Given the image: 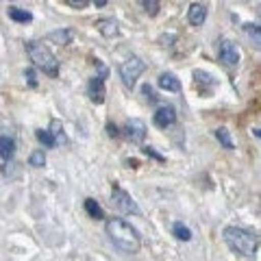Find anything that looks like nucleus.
Returning a JSON list of instances; mask_svg holds the SVG:
<instances>
[{
	"mask_svg": "<svg viewBox=\"0 0 261 261\" xmlns=\"http://www.w3.org/2000/svg\"><path fill=\"white\" fill-rule=\"evenodd\" d=\"M105 231H107L109 242L116 246L118 250L126 252V255H135L142 248V238L137 233V228L133 224H128L126 220L122 218H111L105 224Z\"/></svg>",
	"mask_w": 261,
	"mask_h": 261,
	"instance_id": "1",
	"label": "nucleus"
},
{
	"mask_svg": "<svg viewBox=\"0 0 261 261\" xmlns=\"http://www.w3.org/2000/svg\"><path fill=\"white\" fill-rule=\"evenodd\" d=\"M222 238L228 248L240 252L244 257H252L259 248V238L252 231L242 228V226H226L222 231Z\"/></svg>",
	"mask_w": 261,
	"mask_h": 261,
	"instance_id": "2",
	"label": "nucleus"
},
{
	"mask_svg": "<svg viewBox=\"0 0 261 261\" xmlns=\"http://www.w3.org/2000/svg\"><path fill=\"white\" fill-rule=\"evenodd\" d=\"M27 53L31 57V61L35 63V68H39L44 74L57 79L59 76V61L53 55V50L42 42H27Z\"/></svg>",
	"mask_w": 261,
	"mask_h": 261,
	"instance_id": "3",
	"label": "nucleus"
},
{
	"mask_svg": "<svg viewBox=\"0 0 261 261\" xmlns=\"http://www.w3.org/2000/svg\"><path fill=\"white\" fill-rule=\"evenodd\" d=\"M144 70H146V63L140 59V57H128L126 61H122L120 63V79H122V83H124L128 89H133L135 83H137V79H140L144 74Z\"/></svg>",
	"mask_w": 261,
	"mask_h": 261,
	"instance_id": "4",
	"label": "nucleus"
},
{
	"mask_svg": "<svg viewBox=\"0 0 261 261\" xmlns=\"http://www.w3.org/2000/svg\"><path fill=\"white\" fill-rule=\"evenodd\" d=\"M111 205L118 211H122V214H128V216H140L142 214L140 207H137V202L130 198V194L126 190H122L118 183H113V187H111Z\"/></svg>",
	"mask_w": 261,
	"mask_h": 261,
	"instance_id": "5",
	"label": "nucleus"
},
{
	"mask_svg": "<svg viewBox=\"0 0 261 261\" xmlns=\"http://www.w3.org/2000/svg\"><path fill=\"white\" fill-rule=\"evenodd\" d=\"M218 57H220V61H222L224 65H238L240 63V50H238V46H235L233 42H228V39H222V42H220Z\"/></svg>",
	"mask_w": 261,
	"mask_h": 261,
	"instance_id": "6",
	"label": "nucleus"
},
{
	"mask_svg": "<svg viewBox=\"0 0 261 261\" xmlns=\"http://www.w3.org/2000/svg\"><path fill=\"white\" fill-rule=\"evenodd\" d=\"M124 137L130 144H142L146 137V124L142 120H128L124 126Z\"/></svg>",
	"mask_w": 261,
	"mask_h": 261,
	"instance_id": "7",
	"label": "nucleus"
},
{
	"mask_svg": "<svg viewBox=\"0 0 261 261\" xmlns=\"http://www.w3.org/2000/svg\"><path fill=\"white\" fill-rule=\"evenodd\" d=\"M87 96H89V100L96 102V105H102L105 102V96H107V92H105V79L102 76L89 79V83H87Z\"/></svg>",
	"mask_w": 261,
	"mask_h": 261,
	"instance_id": "8",
	"label": "nucleus"
},
{
	"mask_svg": "<svg viewBox=\"0 0 261 261\" xmlns=\"http://www.w3.org/2000/svg\"><path fill=\"white\" fill-rule=\"evenodd\" d=\"M152 122H154V126H159V128L172 126L174 122H176V109L170 107V105H166V107H159L157 113H154Z\"/></svg>",
	"mask_w": 261,
	"mask_h": 261,
	"instance_id": "9",
	"label": "nucleus"
},
{
	"mask_svg": "<svg viewBox=\"0 0 261 261\" xmlns=\"http://www.w3.org/2000/svg\"><path fill=\"white\" fill-rule=\"evenodd\" d=\"M157 85L161 89H166V92H181V81H178L172 72H163V74H159Z\"/></svg>",
	"mask_w": 261,
	"mask_h": 261,
	"instance_id": "10",
	"label": "nucleus"
},
{
	"mask_svg": "<svg viewBox=\"0 0 261 261\" xmlns=\"http://www.w3.org/2000/svg\"><path fill=\"white\" fill-rule=\"evenodd\" d=\"M207 18V9H205V5H200V3H194L190 7V11H187V20H190L192 27H200L202 22H205Z\"/></svg>",
	"mask_w": 261,
	"mask_h": 261,
	"instance_id": "11",
	"label": "nucleus"
},
{
	"mask_svg": "<svg viewBox=\"0 0 261 261\" xmlns=\"http://www.w3.org/2000/svg\"><path fill=\"white\" fill-rule=\"evenodd\" d=\"M96 29L105 37H116L118 35V22L113 18H100L96 22Z\"/></svg>",
	"mask_w": 261,
	"mask_h": 261,
	"instance_id": "12",
	"label": "nucleus"
},
{
	"mask_svg": "<svg viewBox=\"0 0 261 261\" xmlns=\"http://www.w3.org/2000/svg\"><path fill=\"white\" fill-rule=\"evenodd\" d=\"M13 154H15V142L7 135H0V157L5 161H9L13 159Z\"/></svg>",
	"mask_w": 261,
	"mask_h": 261,
	"instance_id": "13",
	"label": "nucleus"
},
{
	"mask_svg": "<svg viewBox=\"0 0 261 261\" xmlns=\"http://www.w3.org/2000/svg\"><path fill=\"white\" fill-rule=\"evenodd\" d=\"M48 42L53 44H59V46H68L72 42V31L63 29V31H53L50 35H48Z\"/></svg>",
	"mask_w": 261,
	"mask_h": 261,
	"instance_id": "14",
	"label": "nucleus"
},
{
	"mask_svg": "<svg viewBox=\"0 0 261 261\" xmlns=\"http://www.w3.org/2000/svg\"><path fill=\"white\" fill-rule=\"evenodd\" d=\"M244 33L257 48H261V24H244Z\"/></svg>",
	"mask_w": 261,
	"mask_h": 261,
	"instance_id": "15",
	"label": "nucleus"
},
{
	"mask_svg": "<svg viewBox=\"0 0 261 261\" xmlns=\"http://www.w3.org/2000/svg\"><path fill=\"white\" fill-rule=\"evenodd\" d=\"M85 211H87V216H89V218H94V220H102V218H105L102 207L98 205L94 198H85Z\"/></svg>",
	"mask_w": 261,
	"mask_h": 261,
	"instance_id": "16",
	"label": "nucleus"
},
{
	"mask_svg": "<svg viewBox=\"0 0 261 261\" xmlns=\"http://www.w3.org/2000/svg\"><path fill=\"white\" fill-rule=\"evenodd\" d=\"M35 137L39 140V144H44V146H46V148H55V146H57V140L53 137L50 130L39 128V130H35Z\"/></svg>",
	"mask_w": 261,
	"mask_h": 261,
	"instance_id": "17",
	"label": "nucleus"
},
{
	"mask_svg": "<svg viewBox=\"0 0 261 261\" xmlns=\"http://www.w3.org/2000/svg\"><path fill=\"white\" fill-rule=\"evenodd\" d=\"M172 233H174L176 240H183V242H190V240H192V231H190V228H187L183 222H174Z\"/></svg>",
	"mask_w": 261,
	"mask_h": 261,
	"instance_id": "18",
	"label": "nucleus"
},
{
	"mask_svg": "<svg viewBox=\"0 0 261 261\" xmlns=\"http://www.w3.org/2000/svg\"><path fill=\"white\" fill-rule=\"evenodd\" d=\"M9 18L13 22H20V24H27L33 20V15L29 11H24V9H18V7H13V9H9Z\"/></svg>",
	"mask_w": 261,
	"mask_h": 261,
	"instance_id": "19",
	"label": "nucleus"
},
{
	"mask_svg": "<svg viewBox=\"0 0 261 261\" xmlns=\"http://www.w3.org/2000/svg\"><path fill=\"white\" fill-rule=\"evenodd\" d=\"M216 140L222 144V148H226V150H233L235 148V144H233V140H231V135H228L226 128H218L216 130Z\"/></svg>",
	"mask_w": 261,
	"mask_h": 261,
	"instance_id": "20",
	"label": "nucleus"
},
{
	"mask_svg": "<svg viewBox=\"0 0 261 261\" xmlns=\"http://www.w3.org/2000/svg\"><path fill=\"white\" fill-rule=\"evenodd\" d=\"M50 133H53V137L57 140V144H68V137H65V133H63V126L59 124V120H53V124H50Z\"/></svg>",
	"mask_w": 261,
	"mask_h": 261,
	"instance_id": "21",
	"label": "nucleus"
},
{
	"mask_svg": "<svg viewBox=\"0 0 261 261\" xmlns=\"http://www.w3.org/2000/svg\"><path fill=\"white\" fill-rule=\"evenodd\" d=\"M137 3H140V7H142L146 13L157 15V11H159V0H137Z\"/></svg>",
	"mask_w": 261,
	"mask_h": 261,
	"instance_id": "22",
	"label": "nucleus"
},
{
	"mask_svg": "<svg viewBox=\"0 0 261 261\" xmlns=\"http://www.w3.org/2000/svg\"><path fill=\"white\" fill-rule=\"evenodd\" d=\"M29 163H31L33 168H42L44 163H46V152H44V150H35V152H31Z\"/></svg>",
	"mask_w": 261,
	"mask_h": 261,
	"instance_id": "23",
	"label": "nucleus"
},
{
	"mask_svg": "<svg viewBox=\"0 0 261 261\" xmlns=\"http://www.w3.org/2000/svg\"><path fill=\"white\" fill-rule=\"evenodd\" d=\"M142 92H144V96H146V100H148V102H157V96H154V89H152L148 83H146V85L142 87Z\"/></svg>",
	"mask_w": 261,
	"mask_h": 261,
	"instance_id": "24",
	"label": "nucleus"
},
{
	"mask_svg": "<svg viewBox=\"0 0 261 261\" xmlns=\"http://www.w3.org/2000/svg\"><path fill=\"white\" fill-rule=\"evenodd\" d=\"M24 79L29 81V85H31V87H35V85H37V79H35V72H33V70H24Z\"/></svg>",
	"mask_w": 261,
	"mask_h": 261,
	"instance_id": "25",
	"label": "nucleus"
},
{
	"mask_svg": "<svg viewBox=\"0 0 261 261\" xmlns=\"http://www.w3.org/2000/svg\"><path fill=\"white\" fill-rule=\"evenodd\" d=\"M70 7H74V9H83V7H87L89 0H65Z\"/></svg>",
	"mask_w": 261,
	"mask_h": 261,
	"instance_id": "26",
	"label": "nucleus"
},
{
	"mask_svg": "<svg viewBox=\"0 0 261 261\" xmlns=\"http://www.w3.org/2000/svg\"><path fill=\"white\" fill-rule=\"evenodd\" d=\"M144 154H148V157L157 159V161H166V159H163V157H161V154H159L157 150H154V148H150V146H148V148H144Z\"/></svg>",
	"mask_w": 261,
	"mask_h": 261,
	"instance_id": "27",
	"label": "nucleus"
},
{
	"mask_svg": "<svg viewBox=\"0 0 261 261\" xmlns=\"http://www.w3.org/2000/svg\"><path fill=\"white\" fill-rule=\"evenodd\" d=\"M107 133H109V137H120V130L116 124H107Z\"/></svg>",
	"mask_w": 261,
	"mask_h": 261,
	"instance_id": "28",
	"label": "nucleus"
},
{
	"mask_svg": "<svg viewBox=\"0 0 261 261\" xmlns=\"http://www.w3.org/2000/svg\"><path fill=\"white\" fill-rule=\"evenodd\" d=\"M92 3H94L96 7H105V5H107V0H92Z\"/></svg>",
	"mask_w": 261,
	"mask_h": 261,
	"instance_id": "29",
	"label": "nucleus"
},
{
	"mask_svg": "<svg viewBox=\"0 0 261 261\" xmlns=\"http://www.w3.org/2000/svg\"><path fill=\"white\" fill-rule=\"evenodd\" d=\"M252 133H255V135L259 137V140H261V128H255V130H252Z\"/></svg>",
	"mask_w": 261,
	"mask_h": 261,
	"instance_id": "30",
	"label": "nucleus"
},
{
	"mask_svg": "<svg viewBox=\"0 0 261 261\" xmlns=\"http://www.w3.org/2000/svg\"><path fill=\"white\" fill-rule=\"evenodd\" d=\"M259 15H261V5H259Z\"/></svg>",
	"mask_w": 261,
	"mask_h": 261,
	"instance_id": "31",
	"label": "nucleus"
}]
</instances>
